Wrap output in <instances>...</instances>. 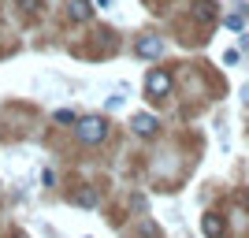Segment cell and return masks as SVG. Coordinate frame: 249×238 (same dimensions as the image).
Wrapping results in <instances>:
<instances>
[{
	"label": "cell",
	"mask_w": 249,
	"mask_h": 238,
	"mask_svg": "<svg viewBox=\"0 0 249 238\" xmlns=\"http://www.w3.org/2000/svg\"><path fill=\"white\" fill-rule=\"evenodd\" d=\"M108 134V127H104V119L101 115H89V119H78V138H82V142H101V138Z\"/></svg>",
	"instance_id": "6da1fadb"
},
{
	"label": "cell",
	"mask_w": 249,
	"mask_h": 238,
	"mask_svg": "<svg viewBox=\"0 0 249 238\" xmlns=\"http://www.w3.org/2000/svg\"><path fill=\"white\" fill-rule=\"evenodd\" d=\"M145 90H149V97H167L171 93V74L167 71H149V78H145Z\"/></svg>",
	"instance_id": "7a4b0ae2"
},
{
	"label": "cell",
	"mask_w": 249,
	"mask_h": 238,
	"mask_svg": "<svg viewBox=\"0 0 249 238\" xmlns=\"http://www.w3.org/2000/svg\"><path fill=\"white\" fill-rule=\"evenodd\" d=\"M130 127H134V134H142V138H149V134H156V119L153 115H134V119H130Z\"/></svg>",
	"instance_id": "3957f363"
},
{
	"label": "cell",
	"mask_w": 249,
	"mask_h": 238,
	"mask_svg": "<svg viewBox=\"0 0 249 238\" xmlns=\"http://www.w3.org/2000/svg\"><path fill=\"white\" fill-rule=\"evenodd\" d=\"M134 49H138V56H145V60H149V56H160V52H164V41H160V37H142Z\"/></svg>",
	"instance_id": "277c9868"
},
{
	"label": "cell",
	"mask_w": 249,
	"mask_h": 238,
	"mask_svg": "<svg viewBox=\"0 0 249 238\" xmlns=\"http://www.w3.org/2000/svg\"><path fill=\"white\" fill-rule=\"evenodd\" d=\"M201 227H205L208 238H223V235H227V227H223V220H219V216H205V220H201Z\"/></svg>",
	"instance_id": "5b68a950"
},
{
	"label": "cell",
	"mask_w": 249,
	"mask_h": 238,
	"mask_svg": "<svg viewBox=\"0 0 249 238\" xmlns=\"http://www.w3.org/2000/svg\"><path fill=\"white\" fill-rule=\"evenodd\" d=\"M89 15H93V8H89V0H74V4H71V19H74V22H86Z\"/></svg>",
	"instance_id": "8992f818"
},
{
	"label": "cell",
	"mask_w": 249,
	"mask_h": 238,
	"mask_svg": "<svg viewBox=\"0 0 249 238\" xmlns=\"http://www.w3.org/2000/svg\"><path fill=\"white\" fill-rule=\"evenodd\" d=\"M74 201H78V205H86V208H93V205H97V194H93V190H78V194H74Z\"/></svg>",
	"instance_id": "52a82bcc"
},
{
	"label": "cell",
	"mask_w": 249,
	"mask_h": 238,
	"mask_svg": "<svg viewBox=\"0 0 249 238\" xmlns=\"http://www.w3.org/2000/svg\"><path fill=\"white\" fill-rule=\"evenodd\" d=\"M227 26L231 30H242V15H227Z\"/></svg>",
	"instance_id": "ba28073f"
},
{
	"label": "cell",
	"mask_w": 249,
	"mask_h": 238,
	"mask_svg": "<svg viewBox=\"0 0 249 238\" xmlns=\"http://www.w3.org/2000/svg\"><path fill=\"white\" fill-rule=\"evenodd\" d=\"M56 123H74V112H56Z\"/></svg>",
	"instance_id": "9c48e42d"
},
{
	"label": "cell",
	"mask_w": 249,
	"mask_h": 238,
	"mask_svg": "<svg viewBox=\"0 0 249 238\" xmlns=\"http://www.w3.org/2000/svg\"><path fill=\"white\" fill-rule=\"evenodd\" d=\"M242 201H246V205H249V194H242Z\"/></svg>",
	"instance_id": "30bf717a"
}]
</instances>
